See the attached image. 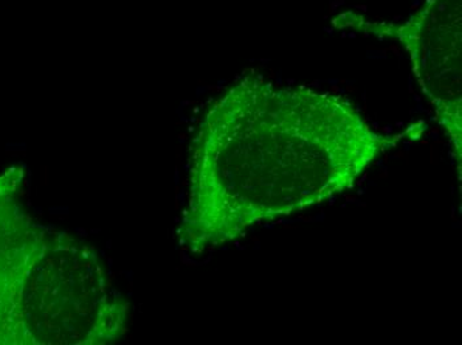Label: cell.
<instances>
[{
    "label": "cell",
    "mask_w": 462,
    "mask_h": 345,
    "mask_svg": "<svg viewBox=\"0 0 462 345\" xmlns=\"http://www.w3.org/2000/svg\"><path fill=\"white\" fill-rule=\"evenodd\" d=\"M399 140L372 131L342 97L246 76L191 145L180 243L199 254L337 197Z\"/></svg>",
    "instance_id": "6da1fadb"
},
{
    "label": "cell",
    "mask_w": 462,
    "mask_h": 345,
    "mask_svg": "<svg viewBox=\"0 0 462 345\" xmlns=\"http://www.w3.org/2000/svg\"><path fill=\"white\" fill-rule=\"evenodd\" d=\"M23 167L0 173V345H106L125 335L128 300L93 247L38 222Z\"/></svg>",
    "instance_id": "7a4b0ae2"
},
{
    "label": "cell",
    "mask_w": 462,
    "mask_h": 345,
    "mask_svg": "<svg viewBox=\"0 0 462 345\" xmlns=\"http://www.w3.org/2000/svg\"><path fill=\"white\" fill-rule=\"evenodd\" d=\"M332 23L396 39L404 46L417 81L452 141L461 170V0H427L404 24L371 23L349 13Z\"/></svg>",
    "instance_id": "3957f363"
}]
</instances>
